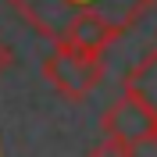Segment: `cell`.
Masks as SVG:
<instances>
[{
    "mask_svg": "<svg viewBox=\"0 0 157 157\" xmlns=\"http://www.w3.org/2000/svg\"><path fill=\"white\" fill-rule=\"evenodd\" d=\"M100 128H104V136H118V139H125V143H132V147H143V143L154 139L157 114L147 104H139L136 97L121 93V97L100 114Z\"/></svg>",
    "mask_w": 157,
    "mask_h": 157,
    "instance_id": "7a4b0ae2",
    "label": "cell"
},
{
    "mask_svg": "<svg viewBox=\"0 0 157 157\" xmlns=\"http://www.w3.org/2000/svg\"><path fill=\"white\" fill-rule=\"evenodd\" d=\"M154 4H157V0H114V7H121V11H125L121 18H125V25H128V29H132V25H136V21L143 18V14L154 7Z\"/></svg>",
    "mask_w": 157,
    "mask_h": 157,
    "instance_id": "8992f818",
    "label": "cell"
},
{
    "mask_svg": "<svg viewBox=\"0 0 157 157\" xmlns=\"http://www.w3.org/2000/svg\"><path fill=\"white\" fill-rule=\"evenodd\" d=\"M0 157H4V150H0Z\"/></svg>",
    "mask_w": 157,
    "mask_h": 157,
    "instance_id": "9c48e42d",
    "label": "cell"
},
{
    "mask_svg": "<svg viewBox=\"0 0 157 157\" xmlns=\"http://www.w3.org/2000/svg\"><path fill=\"white\" fill-rule=\"evenodd\" d=\"M121 36H125V25L118 18H107V14L97 11V7H78L68 18L64 32H61V39H68V43H75V47H82V50H93V54H104V50H107L111 43H118Z\"/></svg>",
    "mask_w": 157,
    "mask_h": 157,
    "instance_id": "3957f363",
    "label": "cell"
},
{
    "mask_svg": "<svg viewBox=\"0 0 157 157\" xmlns=\"http://www.w3.org/2000/svg\"><path fill=\"white\" fill-rule=\"evenodd\" d=\"M11 61H14V57H11V50H7V43L0 39V75H4V71L11 68Z\"/></svg>",
    "mask_w": 157,
    "mask_h": 157,
    "instance_id": "52a82bcc",
    "label": "cell"
},
{
    "mask_svg": "<svg viewBox=\"0 0 157 157\" xmlns=\"http://www.w3.org/2000/svg\"><path fill=\"white\" fill-rule=\"evenodd\" d=\"M125 93L136 97L139 104H147L157 114V50H150L136 68H128L125 75Z\"/></svg>",
    "mask_w": 157,
    "mask_h": 157,
    "instance_id": "277c9868",
    "label": "cell"
},
{
    "mask_svg": "<svg viewBox=\"0 0 157 157\" xmlns=\"http://www.w3.org/2000/svg\"><path fill=\"white\" fill-rule=\"evenodd\" d=\"M86 157H136V147L125 143V139H118V136H104L97 147H89Z\"/></svg>",
    "mask_w": 157,
    "mask_h": 157,
    "instance_id": "5b68a950",
    "label": "cell"
},
{
    "mask_svg": "<svg viewBox=\"0 0 157 157\" xmlns=\"http://www.w3.org/2000/svg\"><path fill=\"white\" fill-rule=\"evenodd\" d=\"M43 78L64 100H86L104 78V54H93V50L68 43V39H57V47L43 57Z\"/></svg>",
    "mask_w": 157,
    "mask_h": 157,
    "instance_id": "6da1fadb",
    "label": "cell"
},
{
    "mask_svg": "<svg viewBox=\"0 0 157 157\" xmlns=\"http://www.w3.org/2000/svg\"><path fill=\"white\" fill-rule=\"evenodd\" d=\"M150 143H154V150H157V128H154V139H150Z\"/></svg>",
    "mask_w": 157,
    "mask_h": 157,
    "instance_id": "ba28073f",
    "label": "cell"
}]
</instances>
